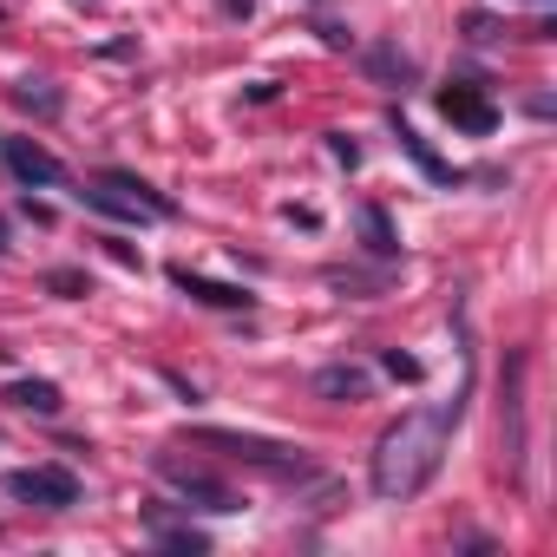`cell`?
<instances>
[{
	"instance_id": "1",
	"label": "cell",
	"mask_w": 557,
	"mask_h": 557,
	"mask_svg": "<svg viewBox=\"0 0 557 557\" xmlns=\"http://www.w3.org/2000/svg\"><path fill=\"white\" fill-rule=\"evenodd\" d=\"M466 394H472V374H466V387H459L453 400H440V407H420V413H400V420L381 433V446H374V466H368V479H374V498H387V505H407V498H420V492L440 479V466H446V446H453V426L466 420Z\"/></svg>"
},
{
	"instance_id": "2",
	"label": "cell",
	"mask_w": 557,
	"mask_h": 557,
	"mask_svg": "<svg viewBox=\"0 0 557 557\" xmlns=\"http://www.w3.org/2000/svg\"><path fill=\"white\" fill-rule=\"evenodd\" d=\"M197 446H210V453H223V459H236V466H249V472H269V479H315V459L302 453V446H289V440H262V433H236V426H197L190 433Z\"/></svg>"
},
{
	"instance_id": "3",
	"label": "cell",
	"mask_w": 557,
	"mask_h": 557,
	"mask_svg": "<svg viewBox=\"0 0 557 557\" xmlns=\"http://www.w3.org/2000/svg\"><path fill=\"white\" fill-rule=\"evenodd\" d=\"M151 466H158V479H164V485H177L184 511H190V505H197V511H216V518L243 511V498H236L223 479H210V472H197V466H184V459H171V453H158Z\"/></svg>"
},
{
	"instance_id": "4",
	"label": "cell",
	"mask_w": 557,
	"mask_h": 557,
	"mask_svg": "<svg viewBox=\"0 0 557 557\" xmlns=\"http://www.w3.org/2000/svg\"><path fill=\"white\" fill-rule=\"evenodd\" d=\"M524 374H531V355L511 348L505 355V400H498V413H505V472L511 479L524 472Z\"/></svg>"
},
{
	"instance_id": "5",
	"label": "cell",
	"mask_w": 557,
	"mask_h": 557,
	"mask_svg": "<svg viewBox=\"0 0 557 557\" xmlns=\"http://www.w3.org/2000/svg\"><path fill=\"white\" fill-rule=\"evenodd\" d=\"M8 492L21 505H47V511H73L79 505V479L66 466H21V472H8Z\"/></svg>"
},
{
	"instance_id": "6",
	"label": "cell",
	"mask_w": 557,
	"mask_h": 557,
	"mask_svg": "<svg viewBox=\"0 0 557 557\" xmlns=\"http://www.w3.org/2000/svg\"><path fill=\"white\" fill-rule=\"evenodd\" d=\"M0 164H8L27 190H53V184H66V164H60L40 138H0Z\"/></svg>"
},
{
	"instance_id": "7",
	"label": "cell",
	"mask_w": 557,
	"mask_h": 557,
	"mask_svg": "<svg viewBox=\"0 0 557 557\" xmlns=\"http://www.w3.org/2000/svg\"><path fill=\"white\" fill-rule=\"evenodd\" d=\"M440 112H446V125H459L466 138H492V125H498V106H492L479 86H446V92H440Z\"/></svg>"
},
{
	"instance_id": "8",
	"label": "cell",
	"mask_w": 557,
	"mask_h": 557,
	"mask_svg": "<svg viewBox=\"0 0 557 557\" xmlns=\"http://www.w3.org/2000/svg\"><path fill=\"white\" fill-rule=\"evenodd\" d=\"M315 400H368L374 394V374L355 368V361H335V368H315Z\"/></svg>"
},
{
	"instance_id": "9",
	"label": "cell",
	"mask_w": 557,
	"mask_h": 557,
	"mask_svg": "<svg viewBox=\"0 0 557 557\" xmlns=\"http://www.w3.org/2000/svg\"><path fill=\"white\" fill-rule=\"evenodd\" d=\"M99 184H106V190H119L125 203H138V210H145V216H158V223H164V216H177V203H171L164 190H151L145 177H132V171H99Z\"/></svg>"
},
{
	"instance_id": "10",
	"label": "cell",
	"mask_w": 557,
	"mask_h": 557,
	"mask_svg": "<svg viewBox=\"0 0 557 557\" xmlns=\"http://www.w3.org/2000/svg\"><path fill=\"white\" fill-rule=\"evenodd\" d=\"M171 283L190 296V302H203V309H249L256 296H243V289H230V283H210V275H190V269H171Z\"/></svg>"
},
{
	"instance_id": "11",
	"label": "cell",
	"mask_w": 557,
	"mask_h": 557,
	"mask_svg": "<svg viewBox=\"0 0 557 557\" xmlns=\"http://www.w3.org/2000/svg\"><path fill=\"white\" fill-rule=\"evenodd\" d=\"M0 400H8L14 413H40V420H53V413L66 407V394H60L53 381H14L8 394H0Z\"/></svg>"
},
{
	"instance_id": "12",
	"label": "cell",
	"mask_w": 557,
	"mask_h": 557,
	"mask_svg": "<svg viewBox=\"0 0 557 557\" xmlns=\"http://www.w3.org/2000/svg\"><path fill=\"white\" fill-rule=\"evenodd\" d=\"M361 66H368V79H374V86H413V60H407L394 40L368 47V53H361Z\"/></svg>"
},
{
	"instance_id": "13",
	"label": "cell",
	"mask_w": 557,
	"mask_h": 557,
	"mask_svg": "<svg viewBox=\"0 0 557 557\" xmlns=\"http://www.w3.org/2000/svg\"><path fill=\"white\" fill-rule=\"evenodd\" d=\"M355 223H361L368 256H381V262H394V256H400V236H394V223H387V210H381V203H361V210H355Z\"/></svg>"
},
{
	"instance_id": "14",
	"label": "cell",
	"mask_w": 557,
	"mask_h": 557,
	"mask_svg": "<svg viewBox=\"0 0 557 557\" xmlns=\"http://www.w3.org/2000/svg\"><path fill=\"white\" fill-rule=\"evenodd\" d=\"M394 138H400V151H407V158H413V164H420L433 184H453V164H446V158H433V145H426V138H420L407 119H394Z\"/></svg>"
},
{
	"instance_id": "15",
	"label": "cell",
	"mask_w": 557,
	"mask_h": 557,
	"mask_svg": "<svg viewBox=\"0 0 557 557\" xmlns=\"http://www.w3.org/2000/svg\"><path fill=\"white\" fill-rule=\"evenodd\" d=\"M14 106H27V112H40V119H60V92H53V79H21L14 86Z\"/></svg>"
},
{
	"instance_id": "16",
	"label": "cell",
	"mask_w": 557,
	"mask_h": 557,
	"mask_svg": "<svg viewBox=\"0 0 557 557\" xmlns=\"http://www.w3.org/2000/svg\"><path fill=\"white\" fill-rule=\"evenodd\" d=\"M151 537H158L164 550H190V557H203V550H210V537H203V531H190V524H164V518H151Z\"/></svg>"
},
{
	"instance_id": "17",
	"label": "cell",
	"mask_w": 557,
	"mask_h": 557,
	"mask_svg": "<svg viewBox=\"0 0 557 557\" xmlns=\"http://www.w3.org/2000/svg\"><path fill=\"white\" fill-rule=\"evenodd\" d=\"M329 289H348V296H381L387 275H368V269H329Z\"/></svg>"
},
{
	"instance_id": "18",
	"label": "cell",
	"mask_w": 557,
	"mask_h": 557,
	"mask_svg": "<svg viewBox=\"0 0 557 557\" xmlns=\"http://www.w3.org/2000/svg\"><path fill=\"white\" fill-rule=\"evenodd\" d=\"M47 289H53V296H92V283H86L79 269H53V275H47Z\"/></svg>"
},
{
	"instance_id": "19",
	"label": "cell",
	"mask_w": 557,
	"mask_h": 557,
	"mask_svg": "<svg viewBox=\"0 0 557 557\" xmlns=\"http://www.w3.org/2000/svg\"><path fill=\"white\" fill-rule=\"evenodd\" d=\"M381 368H387L394 381H420V374H426V368H420V355H400V348H387V355H381Z\"/></svg>"
},
{
	"instance_id": "20",
	"label": "cell",
	"mask_w": 557,
	"mask_h": 557,
	"mask_svg": "<svg viewBox=\"0 0 557 557\" xmlns=\"http://www.w3.org/2000/svg\"><path fill=\"white\" fill-rule=\"evenodd\" d=\"M329 158H335V164H348V171H355V164H361V145H355V138H348V132H329Z\"/></svg>"
},
{
	"instance_id": "21",
	"label": "cell",
	"mask_w": 557,
	"mask_h": 557,
	"mask_svg": "<svg viewBox=\"0 0 557 557\" xmlns=\"http://www.w3.org/2000/svg\"><path fill=\"white\" fill-rule=\"evenodd\" d=\"M531 8H550V0H531Z\"/></svg>"
},
{
	"instance_id": "22",
	"label": "cell",
	"mask_w": 557,
	"mask_h": 557,
	"mask_svg": "<svg viewBox=\"0 0 557 557\" xmlns=\"http://www.w3.org/2000/svg\"><path fill=\"white\" fill-rule=\"evenodd\" d=\"M0 249H8V243H0Z\"/></svg>"
}]
</instances>
